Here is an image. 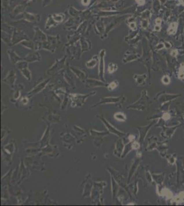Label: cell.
<instances>
[{"label":"cell","mask_w":184,"mask_h":206,"mask_svg":"<svg viewBox=\"0 0 184 206\" xmlns=\"http://www.w3.org/2000/svg\"><path fill=\"white\" fill-rule=\"evenodd\" d=\"M58 38H59L58 35H47V40L46 41L36 43V49H44L54 52L57 43V41L58 40Z\"/></svg>","instance_id":"1"},{"label":"cell","mask_w":184,"mask_h":206,"mask_svg":"<svg viewBox=\"0 0 184 206\" xmlns=\"http://www.w3.org/2000/svg\"><path fill=\"white\" fill-rule=\"evenodd\" d=\"M124 19H125V16L121 15V16H119L118 17L114 19L113 21L109 22V23H108V24L106 25L105 33H104V36H103L102 39H104V38L107 37L108 34H109V32H111V30H113V29H115V27H117V26H118V25L120 24L121 23H122V21H124Z\"/></svg>","instance_id":"2"},{"label":"cell","mask_w":184,"mask_h":206,"mask_svg":"<svg viewBox=\"0 0 184 206\" xmlns=\"http://www.w3.org/2000/svg\"><path fill=\"white\" fill-rule=\"evenodd\" d=\"M26 39H29V38L25 33L23 32V31L18 30V29L16 28H14L12 35V42H11V45H16V44L21 43L22 41Z\"/></svg>","instance_id":"3"},{"label":"cell","mask_w":184,"mask_h":206,"mask_svg":"<svg viewBox=\"0 0 184 206\" xmlns=\"http://www.w3.org/2000/svg\"><path fill=\"white\" fill-rule=\"evenodd\" d=\"M128 10H120V11H116V10H100V11L97 12V15L100 17H108V16H113L115 15L121 16L123 14L128 13Z\"/></svg>","instance_id":"4"},{"label":"cell","mask_w":184,"mask_h":206,"mask_svg":"<svg viewBox=\"0 0 184 206\" xmlns=\"http://www.w3.org/2000/svg\"><path fill=\"white\" fill-rule=\"evenodd\" d=\"M47 40V35L44 33L41 29L38 28V27H34V35L33 41L36 43L38 42H44Z\"/></svg>","instance_id":"5"},{"label":"cell","mask_w":184,"mask_h":206,"mask_svg":"<svg viewBox=\"0 0 184 206\" xmlns=\"http://www.w3.org/2000/svg\"><path fill=\"white\" fill-rule=\"evenodd\" d=\"M30 23H38L41 20V15L36 14H33L31 12H24L23 13V19Z\"/></svg>","instance_id":"6"},{"label":"cell","mask_w":184,"mask_h":206,"mask_svg":"<svg viewBox=\"0 0 184 206\" xmlns=\"http://www.w3.org/2000/svg\"><path fill=\"white\" fill-rule=\"evenodd\" d=\"M27 8V3H21V4H19L17 5H16L14 7L13 10H12V12H10V16L11 18H14L15 16H16L19 14H23V12H25V9Z\"/></svg>","instance_id":"7"},{"label":"cell","mask_w":184,"mask_h":206,"mask_svg":"<svg viewBox=\"0 0 184 206\" xmlns=\"http://www.w3.org/2000/svg\"><path fill=\"white\" fill-rule=\"evenodd\" d=\"M27 61H19L17 62V68L24 75L25 78L27 79H30V70L27 69Z\"/></svg>","instance_id":"8"},{"label":"cell","mask_w":184,"mask_h":206,"mask_svg":"<svg viewBox=\"0 0 184 206\" xmlns=\"http://www.w3.org/2000/svg\"><path fill=\"white\" fill-rule=\"evenodd\" d=\"M105 27L106 25H104V22L102 21H98L95 23V32L97 33V34L100 36L102 39L104 35V33H105Z\"/></svg>","instance_id":"9"},{"label":"cell","mask_w":184,"mask_h":206,"mask_svg":"<svg viewBox=\"0 0 184 206\" xmlns=\"http://www.w3.org/2000/svg\"><path fill=\"white\" fill-rule=\"evenodd\" d=\"M105 55V50L104 49L100 52L99 57H100V63H99V75L101 78H103V73H104V57Z\"/></svg>","instance_id":"10"},{"label":"cell","mask_w":184,"mask_h":206,"mask_svg":"<svg viewBox=\"0 0 184 206\" xmlns=\"http://www.w3.org/2000/svg\"><path fill=\"white\" fill-rule=\"evenodd\" d=\"M8 56L10 57V59L11 60V62L12 63H16V62L21 61L22 60V58L21 57H19L17 54H16L15 52H14L13 50H8Z\"/></svg>","instance_id":"11"},{"label":"cell","mask_w":184,"mask_h":206,"mask_svg":"<svg viewBox=\"0 0 184 206\" xmlns=\"http://www.w3.org/2000/svg\"><path fill=\"white\" fill-rule=\"evenodd\" d=\"M24 59L27 62H33L40 60L41 59V57L39 56V54H38V52H34L30 53V54H27V56L25 57Z\"/></svg>","instance_id":"12"},{"label":"cell","mask_w":184,"mask_h":206,"mask_svg":"<svg viewBox=\"0 0 184 206\" xmlns=\"http://www.w3.org/2000/svg\"><path fill=\"white\" fill-rule=\"evenodd\" d=\"M21 45H23L26 47V48L30 49H36V42L34 41H30L29 39L24 40L21 42V43H19Z\"/></svg>","instance_id":"13"},{"label":"cell","mask_w":184,"mask_h":206,"mask_svg":"<svg viewBox=\"0 0 184 206\" xmlns=\"http://www.w3.org/2000/svg\"><path fill=\"white\" fill-rule=\"evenodd\" d=\"M1 40H2L3 43L6 44H11V42H12V34H9V33L3 30H1Z\"/></svg>","instance_id":"14"},{"label":"cell","mask_w":184,"mask_h":206,"mask_svg":"<svg viewBox=\"0 0 184 206\" xmlns=\"http://www.w3.org/2000/svg\"><path fill=\"white\" fill-rule=\"evenodd\" d=\"M58 25V23H56V21H54V19H53L52 15L49 14L47 17V21H46L45 25V28L46 30H49V28H51V27L53 26H56V25Z\"/></svg>","instance_id":"15"},{"label":"cell","mask_w":184,"mask_h":206,"mask_svg":"<svg viewBox=\"0 0 184 206\" xmlns=\"http://www.w3.org/2000/svg\"><path fill=\"white\" fill-rule=\"evenodd\" d=\"M68 13H69V14L71 16H72V17H77V16H78L82 13V12L80 10H77L74 7L70 6L69 9H68Z\"/></svg>","instance_id":"16"},{"label":"cell","mask_w":184,"mask_h":206,"mask_svg":"<svg viewBox=\"0 0 184 206\" xmlns=\"http://www.w3.org/2000/svg\"><path fill=\"white\" fill-rule=\"evenodd\" d=\"M51 15H52L53 19H54V21H56L57 23H61V22L63 21V20H64V19H65V14H64L63 13H60V14L54 13V14H51Z\"/></svg>","instance_id":"17"},{"label":"cell","mask_w":184,"mask_h":206,"mask_svg":"<svg viewBox=\"0 0 184 206\" xmlns=\"http://www.w3.org/2000/svg\"><path fill=\"white\" fill-rule=\"evenodd\" d=\"M14 29V28L13 27H12L11 25L8 24H6V23H3L1 24V30L5 31V32H8L9 34H12V33H13Z\"/></svg>","instance_id":"18"},{"label":"cell","mask_w":184,"mask_h":206,"mask_svg":"<svg viewBox=\"0 0 184 206\" xmlns=\"http://www.w3.org/2000/svg\"><path fill=\"white\" fill-rule=\"evenodd\" d=\"M97 60H97V57L96 56H93L91 60L86 62V66L88 68H93L97 64Z\"/></svg>","instance_id":"19"},{"label":"cell","mask_w":184,"mask_h":206,"mask_svg":"<svg viewBox=\"0 0 184 206\" xmlns=\"http://www.w3.org/2000/svg\"><path fill=\"white\" fill-rule=\"evenodd\" d=\"M176 28H177V23L175 22L171 23L168 29V34H174L176 31Z\"/></svg>","instance_id":"20"},{"label":"cell","mask_w":184,"mask_h":206,"mask_svg":"<svg viewBox=\"0 0 184 206\" xmlns=\"http://www.w3.org/2000/svg\"><path fill=\"white\" fill-rule=\"evenodd\" d=\"M117 69V65L116 64L113 63V62L110 63L108 66V71L109 73L115 72Z\"/></svg>","instance_id":"21"},{"label":"cell","mask_w":184,"mask_h":206,"mask_svg":"<svg viewBox=\"0 0 184 206\" xmlns=\"http://www.w3.org/2000/svg\"><path fill=\"white\" fill-rule=\"evenodd\" d=\"M114 117L118 121H124L126 119V116L124 113H117L115 114Z\"/></svg>","instance_id":"22"},{"label":"cell","mask_w":184,"mask_h":206,"mask_svg":"<svg viewBox=\"0 0 184 206\" xmlns=\"http://www.w3.org/2000/svg\"><path fill=\"white\" fill-rule=\"evenodd\" d=\"M71 69H72V71L74 72L78 76L79 78H83V77L84 76V72H82V71H80V69H76V68H72L71 67Z\"/></svg>","instance_id":"23"},{"label":"cell","mask_w":184,"mask_h":206,"mask_svg":"<svg viewBox=\"0 0 184 206\" xmlns=\"http://www.w3.org/2000/svg\"><path fill=\"white\" fill-rule=\"evenodd\" d=\"M9 0H1V8L3 10H5V9L8 7Z\"/></svg>","instance_id":"24"},{"label":"cell","mask_w":184,"mask_h":206,"mask_svg":"<svg viewBox=\"0 0 184 206\" xmlns=\"http://www.w3.org/2000/svg\"><path fill=\"white\" fill-rule=\"evenodd\" d=\"M75 21L73 19H69L68 21H66V23H65V26H67V27H71L74 23Z\"/></svg>","instance_id":"25"},{"label":"cell","mask_w":184,"mask_h":206,"mask_svg":"<svg viewBox=\"0 0 184 206\" xmlns=\"http://www.w3.org/2000/svg\"><path fill=\"white\" fill-rule=\"evenodd\" d=\"M117 86V82L116 81H113V82H112L111 84H109V86H108V89H109L110 90H113L115 89V87H116Z\"/></svg>","instance_id":"26"},{"label":"cell","mask_w":184,"mask_h":206,"mask_svg":"<svg viewBox=\"0 0 184 206\" xmlns=\"http://www.w3.org/2000/svg\"><path fill=\"white\" fill-rule=\"evenodd\" d=\"M91 0H81V3L84 6H88L91 4Z\"/></svg>","instance_id":"27"},{"label":"cell","mask_w":184,"mask_h":206,"mask_svg":"<svg viewBox=\"0 0 184 206\" xmlns=\"http://www.w3.org/2000/svg\"><path fill=\"white\" fill-rule=\"evenodd\" d=\"M128 26L131 30H136V23L135 21L133 22H130V23H128Z\"/></svg>","instance_id":"28"},{"label":"cell","mask_w":184,"mask_h":206,"mask_svg":"<svg viewBox=\"0 0 184 206\" xmlns=\"http://www.w3.org/2000/svg\"><path fill=\"white\" fill-rule=\"evenodd\" d=\"M180 72H179V76L180 78H182V76H183V71H184V63L181 64V67H180Z\"/></svg>","instance_id":"29"},{"label":"cell","mask_w":184,"mask_h":206,"mask_svg":"<svg viewBox=\"0 0 184 206\" xmlns=\"http://www.w3.org/2000/svg\"><path fill=\"white\" fill-rule=\"evenodd\" d=\"M162 81L163 82V83L168 84L169 83V82H170V79H169L168 76H164L162 79Z\"/></svg>","instance_id":"30"},{"label":"cell","mask_w":184,"mask_h":206,"mask_svg":"<svg viewBox=\"0 0 184 206\" xmlns=\"http://www.w3.org/2000/svg\"><path fill=\"white\" fill-rule=\"evenodd\" d=\"M135 1L139 5H143L145 3V0H135Z\"/></svg>","instance_id":"31"},{"label":"cell","mask_w":184,"mask_h":206,"mask_svg":"<svg viewBox=\"0 0 184 206\" xmlns=\"http://www.w3.org/2000/svg\"><path fill=\"white\" fill-rule=\"evenodd\" d=\"M139 147V144H138L137 142H135V143H133V148H135V149H137Z\"/></svg>","instance_id":"32"},{"label":"cell","mask_w":184,"mask_h":206,"mask_svg":"<svg viewBox=\"0 0 184 206\" xmlns=\"http://www.w3.org/2000/svg\"><path fill=\"white\" fill-rule=\"evenodd\" d=\"M147 25H148V21L146 20H143L142 21V26L143 27V28H145L147 26Z\"/></svg>","instance_id":"33"},{"label":"cell","mask_w":184,"mask_h":206,"mask_svg":"<svg viewBox=\"0 0 184 206\" xmlns=\"http://www.w3.org/2000/svg\"><path fill=\"white\" fill-rule=\"evenodd\" d=\"M154 30H155V31H159L160 30H161V27H160L159 25H155V26H154Z\"/></svg>","instance_id":"34"},{"label":"cell","mask_w":184,"mask_h":206,"mask_svg":"<svg viewBox=\"0 0 184 206\" xmlns=\"http://www.w3.org/2000/svg\"><path fill=\"white\" fill-rule=\"evenodd\" d=\"M155 22H156V23H157V25H159V24H161V19H159V18H157V19L155 20Z\"/></svg>","instance_id":"35"},{"label":"cell","mask_w":184,"mask_h":206,"mask_svg":"<svg viewBox=\"0 0 184 206\" xmlns=\"http://www.w3.org/2000/svg\"><path fill=\"white\" fill-rule=\"evenodd\" d=\"M176 54H177V51H176V49L172 51V52H171V55H172V56H176Z\"/></svg>","instance_id":"36"},{"label":"cell","mask_w":184,"mask_h":206,"mask_svg":"<svg viewBox=\"0 0 184 206\" xmlns=\"http://www.w3.org/2000/svg\"><path fill=\"white\" fill-rule=\"evenodd\" d=\"M32 0H24V3H27L29 2H30V1H32Z\"/></svg>","instance_id":"37"},{"label":"cell","mask_w":184,"mask_h":206,"mask_svg":"<svg viewBox=\"0 0 184 206\" xmlns=\"http://www.w3.org/2000/svg\"><path fill=\"white\" fill-rule=\"evenodd\" d=\"M97 0H91V4H92V5H93V4H95V2Z\"/></svg>","instance_id":"38"},{"label":"cell","mask_w":184,"mask_h":206,"mask_svg":"<svg viewBox=\"0 0 184 206\" xmlns=\"http://www.w3.org/2000/svg\"><path fill=\"white\" fill-rule=\"evenodd\" d=\"M110 1H111V2L112 3H116L119 1V0H110Z\"/></svg>","instance_id":"39"},{"label":"cell","mask_w":184,"mask_h":206,"mask_svg":"<svg viewBox=\"0 0 184 206\" xmlns=\"http://www.w3.org/2000/svg\"><path fill=\"white\" fill-rule=\"evenodd\" d=\"M134 138H135V137H134L133 135H130V140H132V139H133Z\"/></svg>","instance_id":"40"},{"label":"cell","mask_w":184,"mask_h":206,"mask_svg":"<svg viewBox=\"0 0 184 206\" xmlns=\"http://www.w3.org/2000/svg\"><path fill=\"white\" fill-rule=\"evenodd\" d=\"M179 1H180V3H181V4L184 5V0H179Z\"/></svg>","instance_id":"41"}]
</instances>
